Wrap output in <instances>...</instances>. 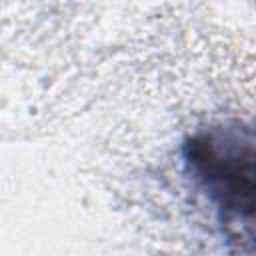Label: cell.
<instances>
[{
  "mask_svg": "<svg viewBox=\"0 0 256 256\" xmlns=\"http://www.w3.org/2000/svg\"><path fill=\"white\" fill-rule=\"evenodd\" d=\"M186 160L194 178L220 210L252 214V140H242L236 128H214L196 134L186 144Z\"/></svg>",
  "mask_w": 256,
  "mask_h": 256,
  "instance_id": "cell-1",
  "label": "cell"
}]
</instances>
